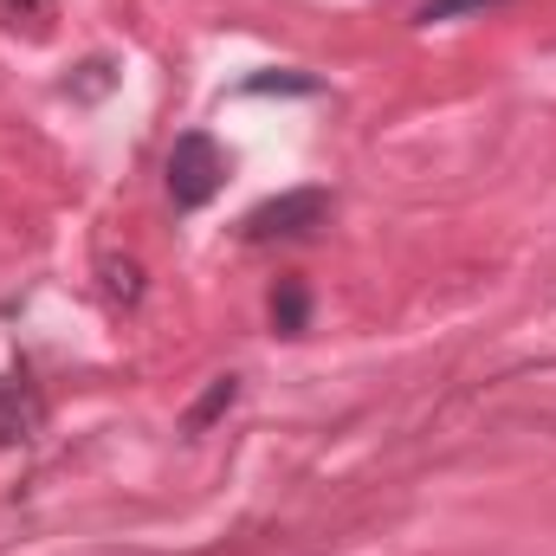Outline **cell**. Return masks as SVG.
Listing matches in <instances>:
<instances>
[{"instance_id": "7", "label": "cell", "mask_w": 556, "mask_h": 556, "mask_svg": "<svg viewBox=\"0 0 556 556\" xmlns=\"http://www.w3.org/2000/svg\"><path fill=\"white\" fill-rule=\"evenodd\" d=\"M247 91H317V78H291V72H278V78H253Z\"/></svg>"}, {"instance_id": "2", "label": "cell", "mask_w": 556, "mask_h": 556, "mask_svg": "<svg viewBox=\"0 0 556 556\" xmlns=\"http://www.w3.org/2000/svg\"><path fill=\"white\" fill-rule=\"evenodd\" d=\"M324 220H330V188H291L247 214V240H298V233H317Z\"/></svg>"}, {"instance_id": "4", "label": "cell", "mask_w": 556, "mask_h": 556, "mask_svg": "<svg viewBox=\"0 0 556 556\" xmlns=\"http://www.w3.org/2000/svg\"><path fill=\"white\" fill-rule=\"evenodd\" d=\"M273 324L285 337H304V324H311V291L304 285H278L273 291Z\"/></svg>"}, {"instance_id": "5", "label": "cell", "mask_w": 556, "mask_h": 556, "mask_svg": "<svg viewBox=\"0 0 556 556\" xmlns=\"http://www.w3.org/2000/svg\"><path fill=\"white\" fill-rule=\"evenodd\" d=\"M26 427H33V402L7 382V389H0V440H20Z\"/></svg>"}, {"instance_id": "3", "label": "cell", "mask_w": 556, "mask_h": 556, "mask_svg": "<svg viewBox=\"0 0 556 556\" xmlns=\"http://www.w3.org/2000/svg\"><path fill=\"white\" fill-rule=\"evenodd\" d=\"M233 395H240V376H214V389L188 408V420H181V433H207V420L214 415H227L233 408Z\"/></svg>"}, {"instance_id": "1", "label": "cell", "mask_w": 556, "mask_h": 556, "mask_svg": "<svg viewBox=\"0 0 556 556\" xmlns=\"http://www.w3.org/2000/svg\"><path fill=\"white\" fill-rule=\"evenodd\" d=\"M220 181H227V149H220V142L207 137V130L175 137V149H168V201H175L181 214L207 207V201L220 194Z\"/></svg>"}, {"instance_id": "6", "label": "cell", "mask_w": 556, "mask_h": 556, "mask_svg": "<svg viewBox=\"0 0 556 556\" xmlns=\"http://www.w3.org/2000/svg\"><path fill=\"white\" fill-rule=\"evenodd\" d=\"M485 7H498V0H427L415 20H420V26H440V20H459V13H485Z\"/></svg>"}]
</instances>
